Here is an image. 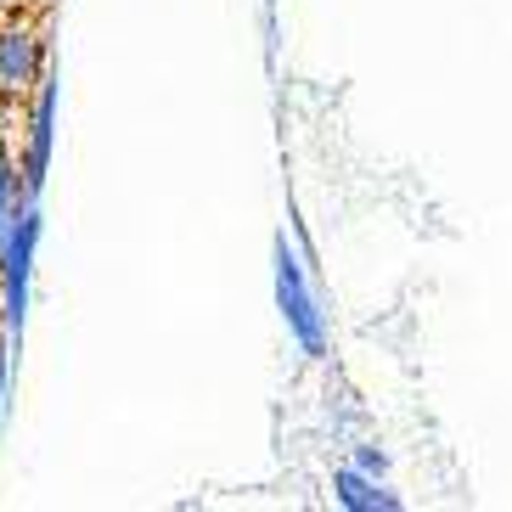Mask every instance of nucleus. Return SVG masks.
Segmentation results:
<instances>
[{"instance_id": "obj_1", "label": "nucleus", "mask_w": 512, "mask_h": 512, "mask_svg": "<svg viewBox=\"0 0 512 512\" xmlns=\"http://www.w3.org/2000/svg\"><path fill=\"white\" fill-rule=\"evenodd\" d=\"M276 299H282V316L293 321V332H299V344L321 349V316H316V304H310V293H304L299 259L287 254V242L276 248Z\"/></svg>"}, {"instance_id": "obj_2", "label": "nucleus", "mask_w": 512, "mask_h": 512, "mask_svg": "<svg viewBox=\"0 0 512 512\" xmlns=\"http://www.w3.org/2000/svg\"><path fill=\"white\" fill-rule=\"evenodd\" d=\"M34 62H40L34 34L0 29V85H6V91H23V85H29V79H34Z\"/></svg>"}, {"instance_id": "obj_3", "label": "nucleus", "mask_w": 512, "mask_h": 512, "mask_svg": "<svg viewBox=\"0 0 512 512\" xmlns=\"http://www.w3.org/2000/svg\"><path fill=\"white\" fill-rule=\"evenodd\" d=\"M338 501H344V507H361V512H372V507H383V512H389V507H400V501H394L389 490H377L372 479H361V473H349V467L338 473Z\"/></svg>"}, {"instance_id": "obj_4", "label": "nucleus", "mask_w": 512, "mask_h": 512, "mask_svg": "<svg viewBox=\"0 0 512 512\" xmlns=\"http://www.w3.org/2000/svg\"><path fill=\"white\" fill-rule=\"evenodd\" d=\"M12 220H17V186H12L6 158H0V248H6V237H12Z\"/></svg>"}, {"instance_id": "obj_5", "label": "nucleus", "mask_w": 512, "mask_h": 512, "mask_svg": "<svg viewBox=\"0 0 512 512\" xmlns=\"http://www.w3.org/2000/svg\"><path fill=\"white\" fill-rule=\"evenodd\" d=\"M0 389H6V355H0Z\"/></svg>"}]
</instances>
